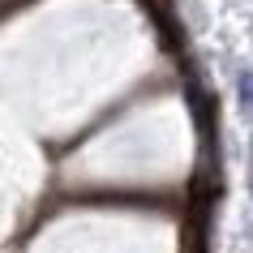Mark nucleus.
I'll return each mask as SVG.
<instances>
[{"instance_id": "1", "label": "nucleus", "mask_w": 253, "mask_h": 253, "mask_svg": "<svg viewBox=\"0 0 253 253\" xmlns=\"http://www.w3.org/2000/svg\"><path fill=\"white\" fill-rule=\"evenodd\" d=\"M236 94H240V107L253 116V69H240L236 73Z\"/></svg>"}]
</instances>
